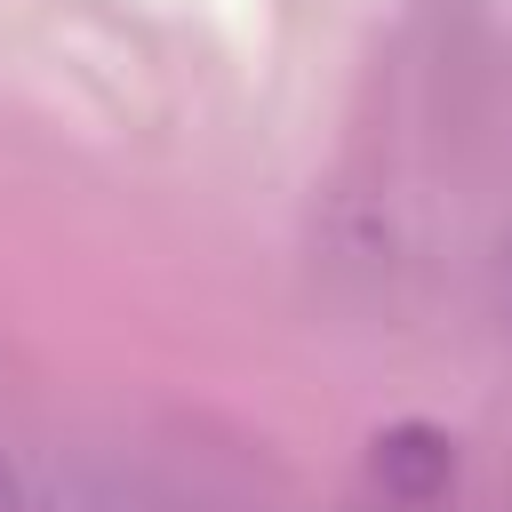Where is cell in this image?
<instances>
[{
    "instance_id": "cell-1",
    "label": "cell",
    "mask_w": 512,
    "mask_h": 512,
    "mask_svg": "<svg viewBox=\"0 0 512 512\" xmlns=\"http://www.w3.org/2000/svg\"><path fill=\"white\" fill-rule=\"evenodd\" d=\"M368 472H376V488H384L392 504L424 512V504H440L448 480H456V432H440L432 416H400V424H384V432L368 440Z\"/></svg>"
}]
</instances>
